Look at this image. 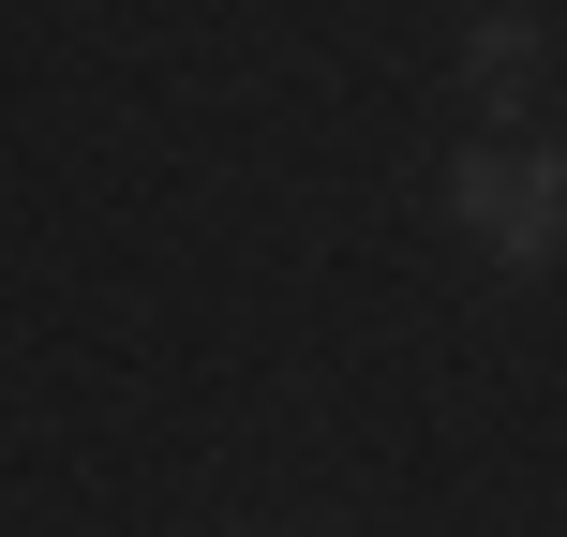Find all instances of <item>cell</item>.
I'll return each mask as SVG.
<instances>
[{
  "label": "cell",
  "instance_id": "1",
  "mask_svg": "<svg viewBox=\"0 0 567 537\" xmlns=\"http://www.w3.org/2000/svg\"><path fill=\"white\" fill-rule=\"evenodd\" d=\"M449 225L478 239L493 269H553L567 255V149L538 120H493V135L449 165Z\"/></svg>",
  "mask_w": 567,
  "mask_h": 537
},
{
  "label": "cell",
  "instance_id": "2",
  "mask_svg": "<svg viewBox=\"0 0 567 537\" xmlns=\"http://www.w3.org/2000/svg\"><path fill=\"white\" fill-rule=\"evenodd\" d=\"M463 90H478L493 120H523V105L553 90V30H538V16H478V30H463Z\"/></svg>",
  "mask_w": 567,
  "mask_h": 537
}]
</instances>
